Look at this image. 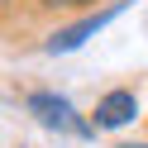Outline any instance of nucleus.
<instances>
[{
	"label": "nucleus",
	"mask_w": 148,
	"mask_h": 148,
	"mask_svg": "<svg viewBox=\"0 0 148 148\" xmlns=\"http://www.w3.org/2000/svg\"><path fill=\"white\" fill-rule=\"evenodd\" d=\"M124 10H129V0H110V5H100V10H91V14H81V19H72V24H62V29H53L48 38H43V53H48V58L77 53L81 43H91L105 24H115Z\"/></svg>",
	"instance_id": "obj_1"
},
{
	"label": "nucleus",
	"mask_w": 148,
	"mask_h": 148,
	"mask_svg": "<svg viewBox=\"0 0 148 148\" xmlns=\"http://www.w3.org/2000/svg\"><path fill=\"white\" fill-rule=\"evenodd\" d=\"M24 110H29L43 129H53V134H77V138L96 134V119H81L77 105H72L67 96H58V91H29V96H24Z\"/></svg>",
	"instance_id": "obj_2"
},
{
	"label": "nucleus",
	"mask_w": 148,
	"mask_h": 148,
	"mask_svg": "<svg viewBox=\"0 0 148 148\" xmlns=\"http://www.w3.org/2000/svg\"><path fill=\"white\" fill-rule=\"evenodd\" d=\"M134 115H138V96L129 86H115V91H105L96 100V115L91 119H96V129H124Z\"/></svg>",
	"instance_id": "obj_3"
},
{
	"label": "nucleus",
	"mask_w": 148,
	"mask_h": 148,
	"mask_svg": "<svg viewBox=\"0 0 148 148\" xmlns=\"http://www.w3.org/2000/svg\"><path fill=\"white\" fill-rule=\"evenodd\" d=\"M38 5H53V10H86L96 0H38Z\"/></svg>",
	"instance_id": "obj_4"
},
{
	"label": "nucleus",
	"mask_w": 148,
	"mask_h": 148,
	"mask_svg": "<svg viewBox=\"0 0 148 148\" xmlns=\"http://www.w3.org/2000/svg\"><path fill=\"white\" fill-rule=\"evenodd\" d=\"M119 148H148V143H119Z\"/></svg>",
	"instance_id": "obj_5"
},
{
	"label": "nucleus",
	"mask_w": 148,
	"mask_h": 148,
	"mask_svg": "<svg viewBox=\"0 0 148 148\" xmlns=\"http://www.w3.org/2000/svg\"><path fill=\"white\" fill-rule=\"evenodd\" d=\"M5 5H14V0H5Z\"/></svg>",
	"instance_id": "obj_6"
}]
</instances>
